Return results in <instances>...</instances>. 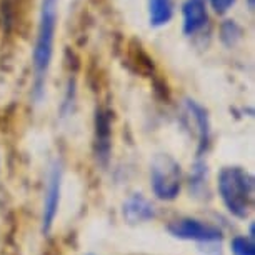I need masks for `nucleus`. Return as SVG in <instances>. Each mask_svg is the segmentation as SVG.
I'll return each instance as SVG.
<instances>
[{"mask_svg": "<svg viewBox=\"0 0 255 255\" xmlns=\"http://www.w3.org/2000/svg\"><path fill=\"white\" fill-rule=\"evenodd\" d=\"M235 3V0H210V5L217 13H225L229 12V8Z\"/></svg>", "mask_w": 255, "mask_h": 255, "instance_id": "13", "label": "nucleus"}, {"mask_svg": "<svg viewBox=\"0 0 255 255\" xmlns=\"http://www.w3.org/2000/svg\"><path fill=\"white\" fill-rule=\"evenodd\" d=\"M167 232L179 240L202 244H219L224 239V234L217 225L207 224L204 220L194 217H180L172 220L167 225Z\"/></svg>", "mask_w": 255, "mask_h": 255, "instance_id": "4", "label": "nucleus"}, {"mask_svg": "<svg viewBox=\"0 0 255 255\" xmlns=\"http://www.w3.org/2000/svg\"><path fill=\"white\" fill-rule=\"evenodd\" d=\"M217 187L229 214L239 220L249 219L254 209V175L239 165L224 167L219 172Z\"/></svg>", "mask_w": 255, "mask_h": 255, "instance_id": "1", "label": "nucleus"}, {"mask_svg": "<svg viewBox=\"0 0 255 255\" xmlns=\"http://www.w3.org/2000/svg\"><path fill=\"white\" fill-rule=\"evenodd\" d=\"M95 157L97 162L107 165L112 150V128H110V117L102 109L95 112Z\"/></svg>", "mask_w": 255, "mask_h": 255, "instance_id": "8", "label": "nucleus"}, {"mask_svg": "<svg viewBox=\"0 0 255 255\" xmlns=\"http://www.w3.org/2000/svg\"><path fill=\"white\" fill-rule=\"evenodd\" d=\"M220 37H222V42L227 47H232L239 42V38L242 37V28H240L234 20H227L222 23V28H220Z\"/></svg>", "mask_w": 255, "mask_h": 255, "instance_id": "11", "label": "nucleus"}, {"mask_svg": "<svg viewBox=\"0 0 255 255\" xmlns=\"http://www.w3.org/2000/svg\"><path fill=\"white\" fill-rule=\"evenodd\" d=\"M150 187L158 200H175L182 189V167L172 155L160 153L150 163Z\"/></svg>", "mask_w": 255, "mask_h": 255, "instance_id": "3", "label": "nucleus"}, {"mask_svg": "<svg viewBox=\"0 0 255 255\" xmlns=\"http://www.w3.org/2000/svg\"><path fill=\"white\" fill-rule=\"evenodd\" d=\"M62 162L57 158L50 163L49 174H47V184L44 192V204H42V234L47 235L54 227L55 217L60 207L62 194Z\"/></svg>", "mask_w": 255, "mask_h": 255, "instance_id": "5", "label": "nucleus"}, {"mask_svg": "<svg viewBox=\"0 0 255 255\" xmlns=\"http://www.w3.org/2000/svg\"><path fill=\"white\" fill-rule=\"evenodd\" d=\"M122 217L130 225L145 224L157 217V209L142 194H132L122 205Z\"/></svg>", "mask_w": 255, "mask_h": 255, "instance_id": "6", "label": "nucleus"}, {"mask_svg": "<svg viewBox=\"0 0 255 255\" xmlns=\"http://www.w3.org/2000/svg\"><path fill=\"white\" fill-rule=\"evenodd\" d=\"M172 15H174L172 0H148V20L152 27L167 25Z\"/></svg>", "mask_w": 255, "mask_h": 255, "instance_id": "10", "label": "nucleus"}, {"mask_svg": "<svg viewBox=\"0 0 255 255\" xmlns=\"http://www.w3.org/2000/svg\"><path fill=\"white\" fill-rule=\"evenodd\" d=\"M187 110H189L190 119L194 120L195 132H197V158H202L209 150L210 145V120L207 110L197 104L195 100H185Z\"/></svg>", "mask_w": 255, "mask_h": 255, "instance_id": "7", "label": "nucleus"}, {"mask_svg": "<svg viewBox=\"0 0 255 255\" xmlns=\"http://www.w3.org/2000/svg\"><path fill=\"white\" fill-rule=\"evenodd\" d=\"M230 250L234 255H255V244L249 237H234L230 242Z\"/></svg>", "mask_w": 255, "mask_h": 255, "instance_id": "12", "label": "nucleus"}, {"mask_svg": "<svg viewBox=\"0 0 255 255\" xmlns=\"http://www.w3.org/2000/svg\"><path fill=\"white\" fill-rule=\"evenodd\" d=\"M57 2L59 0H42L40 22H38L37 40L33 47V97L40 100L44 94L47 72H49L52 55H54V40L57 28Z\"/></svg>", "mask_w": 255, "mask_h": 255, "instance_id": "2", "label": "nucleus"}, {"mask_svg": "<svg viewBox=\"0 0 255 255\" xmlns=\"http://www.w3.org/2000/svg\"><path fill=\"white\" fill-rule=\"evenodd\" d=\"M249 7H250V10L254 8V0H249Z\"/></svg>", "mask_w": 255, "mask_h": 255, "instance_id": "14", "label": "nucleus"}, {"mask_svg": "<svg viewBox=\"0 0 255 255\" xmlns=\"http://www.w3.org/2000/svg\"><path fill=\"white\" fill-rule=\"evenodd\" d=\"M182 15H184V33L195 35L207 25V20H209L205 0H185L182 5Z\"/></svg>", "mask_w": 255, "mask_h": 255, "instance_id": "9", "label": "nucleus"}]
</instances>
